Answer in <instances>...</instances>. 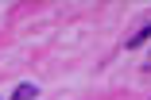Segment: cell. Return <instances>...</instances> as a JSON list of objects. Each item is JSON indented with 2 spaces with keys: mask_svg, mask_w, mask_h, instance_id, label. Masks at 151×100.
Instances as JSON below:
<instances>
[{
  "mask_svg": "<svg viewBox=\"0 0 151 100\" xmlns=\"http://www.w3.org/2000/svg\"><path fill=\"white\" fill-rule=\"evenodd\" d=\"M35 96H39L35 85H16V92H12V100H35Z\"/></svg>",
  "mask_w": 151,
  "mask_h": 100,
  "instance_id": "6da1fadb",
  "label": "cell"
}]
</instances>
